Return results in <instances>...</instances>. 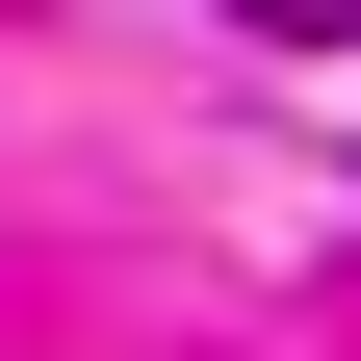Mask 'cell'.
<instances>
[{"instance_id":"obj_1","label":"cell","mask_w":361,"mask_h":361,"mask_svg":"<svg viewBox=\"0 0 361 361\" xmlns=\"http://www.w3.org/2000/svg\"><path fill=\"white\" fill-rule=\"evenodd\" d=\"M233 26H284V52H361V0H233Z\"/></svg>"}]
</instances>
